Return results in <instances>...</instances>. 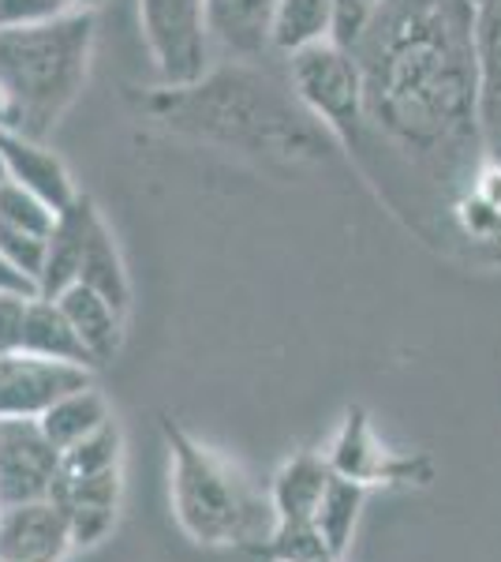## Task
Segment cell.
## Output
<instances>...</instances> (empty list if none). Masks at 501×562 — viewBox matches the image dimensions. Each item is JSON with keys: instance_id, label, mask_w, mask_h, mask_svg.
<instances>
[{"instance_id": "obj_23", "label": "cell", "mask_w": 501, "mask_h": 562, "mask_svg": "<svg viewBox=\"0 0 501 562\" xmlns=\"http://www.w3.org/2000/svg\"><path fill=\"white\" fill-rule=\"evenodd\" d=\"M124 461V431L116 420H109L105 428H98L94 435H87L83 442L68 447L60 454V476H90V473H105L116 469Z\"/></svg>"}, {"instance_id": "obj_26", "label": "cell", "mask_w": 501, "mask_h": 562, "mask_svg": "<svg viewBox=\"0 0 501 562\" xmlns=\"http://www.w3.org/2000/svg\"><path fill=\"white\" fill-rule=\"evenodd\" d=\"M386 0H333V42L344 49H355L371 20L382 12Z\"/></svg>"}, {"instance_id": "obj_5", "label": "cell", "mask_w": 501, "mask_h": 562, "mask_svg": "<svg viewBox=\"0 0 501 562\" xmlns=\"http://www.w3.org/2000/svg\"><path fill=\"white\" fill-rule=\"evenodd\" d=\"M333 469L318 450H299L277 469L270 487V529L251 543L262 562H337L318 532V506Z\"/></svg>"}, {"instance_id": "obj_20", "label": "cell", "mask_w": 501, "mask_h": 562, "mask_svg": "<svg viewBox=\"0 0 501 562\" xmlns=\"http://www.w3.org/2000/svg\"><path fill=\"white\" fill-rule=\"evenodd\" d=\"M318 42H333V0H277L270 49L293 57Z\"/></svg>"}, {"instance_id": "obj_8", "label": "cell", "mask_w": 501, "mask_h": 562, "mask_svg": "<svg viewBox=\"0 0 501 562\" xmlns=\"http://www.w3.org/2000/svg\"><path fill=\"white\" fill-rule=\"evenodd\" d=\"M337 476H349L363 487H397V484H431V461L423 454H397L378 439L367 413L349 409L337 431L333 447L326 450Z\"/></svg>"}, {"instance_id": "obj_2", "label": "cell", "mask_w": 501, "mask_h": 562, "mask_svg": "<svg viewBox=\"0 0 501 562\" xmlns=\"http://www.w3.org/2000/svg\"><path fill=\"white\" fill-rule=\"evenodd\" d=\"M139 113L172 135L243 154L262 166L307 169L330 158L333 135L254 60L209 68L187 87H153L139 94Z\"/></svg>"}, {"instance_id": "obj_19", "label": "cell", "mask_w": 501, "mask_h": 562, "mask_svg": "<svg viewBox=\"0 0 501 562\" xmlns=\"http://www.w3.org/2000/svg\"><path fill=\"white\" fill-rule=\"evenodd\" d=\"M109 420H113V409H109L105 394L94 383L57 397V402L38 416L45 439H49L60 454L68 447H76V442H83L87 435H94L98 428H105Z\"/></svg>"}, {"instance_id": "obj_12", "label": "cell", "mask_w": 501, "mask_h": 562, "mask_svg": "<svg viewBox=\"0 0 501 562\" xmlns=\"http://www.w3.org/2000/svg\"><path fill=\"white\" fill-rule=\"evenodd\" d=\"M71 551L68 518L53 498L0 506V562H64Z\"/></svg>"}, {"instance_id": "obj_24", "label": "cell", "mask_w": 501, "mask_h": 562, "mask_svg": "<svg viewBox=\"0 0 501 562\" xmlns=\"http://www.w3.org/2000/svg\"><path fill=\"white\" fill-rule=\"evenodd\" d=\"M53 222H57V211H53L42 195L26 192V188L15 184V180H4V184H0V225L49 237Z\"/></svg>"}, {"instance_id": "obj_21", "label": "cell", "mask_w": 501, "mask_h": 562, "mask_svg": "<svg viewBox=\"0 0 501 562\" xmlns=\"http://www.w3.org/2000/svg\"><path fill=\"white\" fill-rule=\"evenodd\" d=\"M79 281L94 289V293H102L105 301L116 307V312L127 315V307H132V278H127L121 244H116L105 217H98V222H94L83 267H79Z\"/></svg>"}, {"instance_id": "obj_18", "label": "cell", "mask_w": 501, "mask_h": 562, "mask_svg": "<svg viewBox=\"0 0 501 562\" xmlns=\"http://www.w3.org/2000/svg\"><path fill=\"white\" fill-rule=\"evenodd\" d=\"M53 301L64 307V315H68V323L76 326V334L83 338L90 357L98 360V368L109 364V360L121 352L127 315L116 312L102 293H94V289L83 285V281H76V285H68L60 296H53Z\"/></svg>"}, {"instance_id": "obj_28", "label": "cell", "mask_w": 501, "mask_h": 562, "mask_svg": "<svg viewBox=\"0 0 501 562\" xmlns=\"http://www.w3.org/2000/svg\"><path fill=\"white\" fill-rule=\"evenodd\" d=\"M60 12H68L64 0H0V26L45 23Z\"/></svg>"}, {"instance_id": "obj_11", "label": "cell", "mask_w": 501, "mask_h": 562, "mask_svg": "<svg viewBox=\"0 0 501 562\" xmlns=\"http://www.w3.org/2000/svg\"><path fill=\"white\" fill-rule=\"evenodd\" d=\"M124 495V469H105L90 476H57L53 484V503L64 510L76 548H98L121 518Z\"/></svg>"}, {"instance_id": "obj_30", "label": "cell", "mask_w": 501, "mask_h": 562, "mask_svg": "<svg viewBox=\"0 0 501 562\" xmlns=\"http://www.w3.org/2000/svg\"><path fill=\"white\" fill-rule=\"evenodd\" d=\"M68 4V12H94L98 15V8L105 4V0H64Z\"/></svg>"}, {"instance_id": "obj_22", "label": "cell", "mask_w": 501, "mask_h": 562, "mask_svg": "<svg viewBox=\"0 0 501 562\" xmlns=\"http://www.w3.org/2000/svg\"><path fill=\"white\" fill-rule=\"evenodd\" d=\"M367 492L371 487L355 484V480H349V476H337V473L330 476V484H326L322 506H318V532H322L326 548H330V555L337 562H341L344 551L352 548L355 525H360Z\"/></svg>"}, {"instance_id": "obj_15", "label": "cell", "mask_w": 501, "mask_h": 562, "mask_svg": "<svg viewBox=\"0 0 501 562\" xmlns=\"http://www.w3.org/2000/svg\"><path fill=\"white\" fill-rule=\"evenodd\" d=\"M98 217H102V211H98L94 199L83 192H79V199L71 206L57 211V222H53V233H49V248H45L38 296H49L53 301V296H60L68 285H76Z\"/></svg>"}, {"instance_id": "obj_13", "label": "cell", "mask_w": 501, "mask_h": 562, "mask_svg": "<svg viewBox=\"0 0 501 562\" xmlns=\"http://www.w3.org/2000/svg\"><path fill=\"white\" fill-rule=\"evenodd\" d=\"M0 158H4L8 180L42 195L53 211H64V206H71L79 199V188L71 180L68 166H64V158L57 150H49L45 139H34V135L15 128H0Z\"/></svg>"}, {"instance_id": "obj_4", "label": "cell", "mask_w": 501, "mask_h": 562, "mask_svg": "<svg viewBox=\"0 0 501 562\" xmlns=\"http://www.w3.org/2000/svg\"><path fill=\"white\" fill-rule=\"evenodd\" d=\"M169 447V503L184 537L198 548H251L259 532V503L232 461L203 447L172 416H161Z\"/></svg>"}, {"instance_id": "obj_1", "label": "cell", "mask_w": 501, "mask_h": 562, "mask_svg": "<svg viewBox=\"0 0 501 562\" xmlns=\"http://www.w3.org/2000/svg\"><path fill=\"white\" fill-rule=\"evenodd\" d=\"M367 139L386 147L445 214L487 166L479 132L476 8L468 0H386L355 42Z\"/></svg>"}, {"instance_id": "obj_33", "label": "cell", "mask_w": 501, "mask_h": 562, "mask_svg": "<svg viewBox=\"0 0 501 562\" xmlns=\"http://www.w3.org/2000/svg\"><path fill=\"white\" fill-rule=\"evenodd\" d=\"M468 4H471V8H479V4H482V0H468Z\"/></svg>"}, {"instance_id": "obj_3", "label": "cell", "mask_w": 501, "mask_h": 562, "mask_svg": "<svg viewBox=\"0 0 501 562\" xmlns=\"http://www.w3.org/2000/svg\"><path fill=\"white\" fill-rule=\"evenodd\" d=\"M98 15L60 12L45 23L0 26V87L8 128L49 139L79 102L94 65Z\"/></svg>"}, {"instance_id": "obj_25", "label": "cell", "mask_w": 501, "mask_h": 562, "mask_svg": "<svg viewBox=\"0 0 501 562\" xmlns=\"http://www.w3.org/2000/svg\"><path fill=\"white\" fill-rule=\"evenodd\" d=\"M45 248H49V237L12 229V225H0V256L12 262L26 281H34V289H38L42 270H45Z\"/></svg>"}, {"instance_id": "obj_17", "label": "cell", "mask_w": 501, "mask_h": 562, "mask_svg": "<svg viewBox=\"0 0 501 562\" xmlns=\"http://www.w3.org/2000/svg\"><path fill=\"white\" fill-rule=\"evenodd\" d=\"M20 352L42 357V360H57V364H76L87 371L98 368V360L90 357L83 338H79L76 326L64 315V307L57 301H49V296H31V304H26Z\"/></svg>"}, {"instance_id": "obj_7", "label": "cell", "mask_w": 501, "mask_h": 562, "mask_svg": "<svg viewBox=\"0 0 501 562\" xmlns=\"http://www.w3.org/2000/svg\"><path fill=\"white\" fill-rule=\"evenodd\" d=\"M139 31L161 87H187L214 68L206 0H139Z\"/></svg>"}, {"instance_id": "obj_27", "label": "cell", "mask_w": 501, "mask_h": 562, "mask_svg": "<svg viewBox=\"0 0 501 562\" xmlns=\"http://www.w3.org/2000/svg\"><path fill=\"white\" fill-rule=\"evenodd\" d=\"M26 304H31L26 293H0V357L20 352Z\"/></svg>"}, {"instance_id": "obj_10", "label": "cell", "mask_w": 501, "mask_h": 562, "mask_svg": "<svg viewBox=\"0 0 501 562\" xmlns=\"http://www.w3.org/2000/svg\"><path fill=\"white\" fill-rule=\"evenodd\" d=\"M94 383V371L12 352L0 357V416H42L57 397Z\"/></svg>"}, {"instance_id": "obj_16", "label": "cell", "mask_w": 501, "mask_h": 562, "mask_svg": "<svg viewBox=\"0 0 501 562\" xmlns=\"http://www.w3.org/2000/svg\"><path fill=\"white\" fill-rule=\"evenodd\" d=\"M277 0H206V23L214 49L232 60H259L270 53V31Z\"/></svg>"}, {"instance_id": "obj_29", "label": "cell", "mask_w": 501, "mask_h": 562, "mask_svg": "<svg viewBox=\"0 0 501 562\" xmlns=\"http://www.w3.org/2000/svg\"><path fill=\"white\" fill-rule=\"evenodd\" d=\"M0 293H26V296H38V289H34V281H26L20 270L12 267L4 256H0Z\"/></svg>"}, {"instance_id": "obj_32", "label": "cell", "mask_w": 501, "mask_h": 562, "mask_svg": "<svg viewBox=\"0 0 501 562\" xmlns=\"http://www.w3.org/2000/svg\"><path fill=\"white\" fill-rule=\"evenodd\" d=\"M8 180V169H4V158H0V184Z\"/></svg>"}, {"instance_id": "obj_6", "label": "cell", "mask_w": 501, "mask_h": 562, "mask_svg": "<svg viewBox=\"0 0 501 562\" xmlns=\"http://www.w3.org/2000/svg\"><path fill=\"white\" fill-rule=\"evenodd\" d=\"M285 79L296 102L333 135L341 147L360 150L367 143V102L363 71L352 49L337 42H318L285 57Z\"/></svg>"}, {"instance_id": "obj_9", "label": "cell", "mask_w": 501, "mask_h": 562, "mask_svg": "<svg viewBox=\"0 0 501 562\" xmlns=\"http://www.w3.org/2000/svg\"><path fill=\"white\" fill-rule=\"evenodd\" d=\"M60 450L45 439L38 416H0V506L53 495Z\"/></svg>"}, {"instance_id": "obj_31", "label": "cell", "mask_w": 501, "mask_h": 562, "mask_svg": "<svg viewBox=\"0 0 501 562\" xmlns=\"http://www.w3.org/2000/svg\"><path fill=\"white\" fill-rule=\"evenodd\" d=\"M0 128H8V98H4V87H0Z\"/></svg>"}, {"instance_id": "obj_14", "label": "cell", "mask_w": 501, "mask_h": 562, "mask_svg": "<svg viewBox=\"0 0 501 562\" xmlns=\"http://www.w3.org/2000/svg\"><path fill=\"white\" fill-rule=\"evenodd\" d=\"M476 60L482 154L501 169V0H482L476 8Z\"/></svg>"}]
</instances>
